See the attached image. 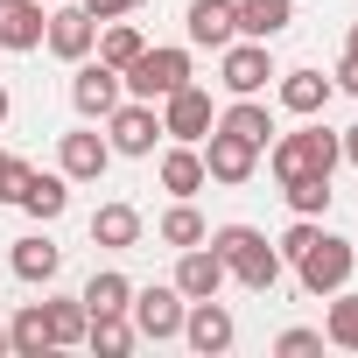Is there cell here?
Instances as JSON below:
<instances>
[{"instance_id": "13", "label": "cell", "mask_w": 358, "mask_h": 358, "mask_svg": "<svg viewBox=\"0 0 358 358\" xmlns=\"http://www.w3.org/2000/svg\"><path fill=\"white\" fill-rule=\"evenodd\" d=\"M190 43H204V50H225L232 36H239V8L232 0H190Z\"/></svg>"}, {"instance_id": "39", "label": "cell", "mask_w": 358, "mask_h": 358, "mask_svg": "<svg viewBox=\"0 0 358 358\" xmlns=\"http://www.w3.org/2000/svg\"><path fill=\"white\" fill-rule=\"evenodd\" d=\"M0 351H8V330H0Z\"/></svg>"}, {"instance_id": "4", "label": "cell", "mask_w": 358, "mask_h": 358, "mask_svg": "<svg viewBox=\"0 0 358 358\" xmlns=\"http://www.w3.org/2000/svg\"><path fill=\"white\" fill-rule=\"evenodd\" d=\"M295 274H302V288H309V295H337V288L351 281V246H344V239H330V232H316V239L295 253Z\"/></svg>"}, {"instance_id": "8", "label": "cell", "mask_w": 358, "mask_h": 358, "mask_svg": "<svg viewBox=\"0 0 358 358\" xmlns=\"http://www.w3.org/2000/svg\"><path fill=\"white\" fill-rule=\"evenodd\" d=\"M120 92H127V85H120L113 64H85V71L71 78V106H78L85 120H106V113L120 106Z\"/></svg>"}, {"instance_id": "24", "label": "cell", "mask_w": 358, "mask_h": 358, "mask_svg": "<svg viewBox=\"0 0 358 358\" xmlns=\"http://www.w3.org/2000/svg\"><path fill=\"white\" fill-rule=\"evenodd\" d=\"M92 239H99V246H134V239H141V211H134V204H99Z\"/></svg>"}, {"instance_id": "17", "label": "cell", "mask_w": 358, "mask_h": 358, "mask_svg": "<svg viewBox=\"0 0 358 358\" xmlns=\"http://www.w3.org/2000/svg\"><path fill=\"white\" fill-rule=\"evenodd\" d=\"M204 183H211V176H204V155H197L190 141L162 155V190H176V197H197Z\"/></svg>"}, {"instance_id": "31", "label": "cell", "mask_w": 358, "mask_h": 358, "mask_svg": "<svg viewBox=\"0 0 358 358\" xmlns=\"http://www.w3.org/2000/svg\"><path fill=\"white\" fill-rule=\"evenodd\" d=\"M330 344H344V351H358V295H344V302H330Z\"/></svg>"}, {"instance_id": "26", "label": "cell", "mask_w": 358, "mask_h": 358, "mask_svg": "<svg viewBox=\"0 0 358 358\" xmlns=\"http://www.w3.org/2000/svg\"><path fill=\"white\" fill-rule=\"evenodd\" d=\"M225 134H239V141H253V148H267V134H274V120H267V106H253V99H239L225 120H218Z\"/></svg>"}, {"instance_id": "30", "label": "cell", "mask_w": 358, "mask_h": 358, "mask_svg": "<svg viewBox=\"0 0 358 358\" xmlns=\"http://www.w3.org/2000/svg\"><path fill=\"white\" fill-rule=\"evenodd\" d=\"M162 239H169V246H204V218L190 211V197H183V204H176V211L162 218Z\"/></svg>"}, {"instance_id": "1", "label": "cell", "mask_w": 358, "mask_h": 358, "mask_svg": "<svg viewBox=\"0 0 358 358\" xmlns=\"http://www.w3.org/2000/svg\"><path fill=\"white\" fill-rule=\"evenodd\" d=\"M211 253L225 260V274H239L246 288H274L281 281V253L267 246V232H253V225H225V232H211Z\"/></svg>"}, {"instance_id": "18", "label": "cell", "mask_w": 358, "mask_h": 358, "mask_svg": "<svg viewBox=\"0 0 358 358\" xmlns=\"http://www.w3.org/2000/svg\"><path fill=\"white\" fill-rule=\"evenodd\" d=\"M8 351H22V358H43V351H57V337H50V309H43V302H29V309L8 323Z\"/></svg>"}, {"instance_id": "6", "label": "cell", "mask_w": 358, "mask_h": 358, "mask_svg": "<svg viewBox=\"0 0 358 358\" xmlns=\"http://www.w3.org/2000/svg\"><path fill=\"white\" fill-rule=\"evenodd\" d=\"M183 337H190V351H204V358L232 351V309H225L218 295L190 302V309H183Z\"/></svg>"}, {"instance_id": "11", "label": "cell", "mask_w": 358, "mask_h": 358, "mask_svg": "<svg viewBox=\"0 0 358 358\" xmlns=\"http://www.w3.org/2000/svg\"><path fill=\"white\" fill-rule=\"evenodd\" d=\"M106 120H113V155H148V148H155V134H162V120H155V106H148V99L113 106Z\"/></svg>"}, {"instance_id": "36", "label": "cell", "mask_w": 358, "mask_h": 358, "mask_svg": "<svg viewBox=\"0 0 358 358\" xmlns=\"http://www.w3.org/2000/svg\"><path fill=\"white\" fill-rule=\"evenodd\" d=\"M337 155H344V162H358V127H351V134L337 141Z\"/></svg>"}, {"instance_id": "2", "label": "cell", "mask_w": 358, "mask_h": 358, "mask_svg": "<svg viewBox=\"0 0 358 358\" xmlns=\"http://www.w3.org/2000/svg\"><path fill=\"white\" fill-rule=\"evenodd\" d=\"M120 85L155 106V99H169L176 85H190V57H183V50H141V57L120 71Z\"/></svg>"}, {"instance_id": "9", "label": "cell", "mask_w": 358, "mask_h": 358, "mask_svg": "<svg viewBox=\"0 0 358 358\" xmlns=\"http://www.w3.org/2000/svg\"><path fill=\"white\" fill-rule=\"evenodd\" d=\"M253 162H260V148L253 141H239V134H211V148H204V176H211V183H246V176H253Z\"/></svg>"}, {"instance_id": "19", "label": "cell", "mask_w": 358, "mask_h": 358, "mask_svg": "<svg viewBox=\"0 0 358 358\" xmlns=\"http://www.w3.org/2000/svg\"><path fill=\"white\" fill-rule=\"evenodd\" d=\"M232 8H239V29L253 43H267V36H281L295 22V0H232Z\"/></svg>"}, {"instance_id": "23", "label": "cell", "mask_w": 358, "mask_h": 358, "mask_svg": "<svg viewBox=\"0 0 358 358\" xmlns=\"http://www.w3.org/2000/svg\"><path fill=\"white\" fill-rule=\"evenodd\" d=\"M78 302H85V309H92V316H120V309H127V302H134V281H127V274H113V267H106V274H92V281H85V295H78Z\"/></svg>"}, {"instance_id": "35", "label": "cell", "mask_w": 358, "mask_h": 358, "mask_svg": "<svg viewBox=\"0 0 358 358\" xmlns=\"http://www.w3.org/2000/svg\"><path fill=\"white\" fill-rule=\"evenodd\" d=\"M337 85H344V92H358V57H344V71H337Z\"/></svg>"}, {"instance_id": "37", "label": "cell", "mask_w": 358, "mask_h": 358, "mask_svg": "<svg viewBox=\"0 0 358 358\" xmlns=\"http://www.w3.org/2000/svg\"><path fill=\"white\" fill-rule=\"evenodd\" d=\"M0 120H8V92H0Z\"/></svg>"}, {"instance_id": "34", "label": "cell", "mask_w": 358, "mask_h": 358, "mask_svg": "<svg viewBox=\"0 0 358 358\" xmlns=\"http://www.w3.org/2000/svg\"><path fill=\"white\" fill-rule=\"evenodd\" d=\"M134 8H141V0H85L92 22H120V15H134Z\"/></svg>"}, {"instance_id": "3", "label": "cell", "mask_w": 358, "mask_h": 358, "mask_svg": "<svg viewBox=\"0 0 358 358\" xmlns=\"http://www.w3.org/2000/svg\"><path fill=\"white\" fill-rule=\"evenodd\" d=\"M330 169H337V141L323 127H302V134L274 141V176L281 183H295V176H330Z\"/></svg>"}, {"instance_id": "28", "label": "cell", "mask_w": 358, "mask_h": 358, "mask_svg": "<svg viewBox=\"0 0 358 358\" xmlns=\"http://www.w3.org/2000/svg\"><path fill=\"white\" fill-rule=\"evenodd\" d=\"M281 190H288L295 218H316V211H330V176H295V183H281Z\"/></svg>"}, {"instance_id": "20", "label": "cell", "mask_w": 358, "mask_h": 358, "mask_svg": "<svg viewBox=\"0 0 358 358\" xmlns=\"http://www.w3.org/2000/svg\"><path fill=\"white\" fill-rule=\"evenodd\" d=\"M64 204H71V190H64V176H36V169H29V183H22V211L50 225V218H64Z\"/></svg>"}, {"instance_id": "21", "label": "cell", "mask_w": 358, "mask_h": 358, "mask_svg": "<svg viewBox=\"0 0 358 358\" xmlns=\"http://www.w3.org/2000/svg\"><path fill=\"white\" fill-rule=\"evenodd\" d=\"M281 106L288 113H323L330 106V78L323 71H288L281 78Z\"/></svg>"}, {"instance_id": "27", "label": "cell", "mask_w": 358, "mask_h": 358, "mask_svg": "<svg viewBox=\"0 0 358 358\" xmlns=\"http://www.w3.org/2000/svg\"><path fill=\"white\" fill-rule=\"evenodd\" d=\"M141 50H148V43H141V29H127V22H113V29L99 36V64H113V71H127Z\"/></svg>"}, {"instance_id": "14", "label": "cell", "mask_w": 358, "mask_h": 358, "mask_svg": "<svg viewBox=\"0 0 358 358\" xmlns=\"http://www.w3.org/2000/svg\"><path fill=\"white\" fill-rule=\"evenodd\" d=\"M176 288H183V302H204L225 288V260L204 253V246H183V260H176Z\"/></svg>"}, {"instance_id": "15", "label": "cell", "mask_w": 358, "mask_h": 358, "mask_svg": "<svg viewBox=\"0 0 358 358\" xmlns=\"http://www.w3.org/2000/svg\"><path fill=\"white\" fill-rule=\"evenodd\" d=\"M50 29L43 0H0V50H36Z\"/></svg>"}, {"instance_id": "7", "label": "cell", "mask_w": 358, "mask_h": 358, "mask_svg": "<svg viewBox=\"0 0 358 358\" xmlns=\"http://www.w3.org/2000/svg\"><path fill=\"white\" fill-rule=\"evenodd\" d=\"M162 134H176V141H204V134H211V92L176 85V92L162 99Z\"/></svg>"}, {"instance_id": "16", "label": "cell", "mask_w": 358, "mask_h": 358, "mask_svg": "<svg viewBox=\"0 0 358 358\" xmlns=\"http://www.w3.org/2000/svg\"><path fill=\"white\" fill-rule=\"evenodd\" d=\"M64 176L71 183H99L106 176V162H113V141H99V134H64Z\"/></svg>"}, {"instance_id": "10", "label": "cell", "mask_w": 358, "mask_h": 358, "mask_svg": "<svg viewBox=\"0 0 358 358\" xmlns=\"http://www.w3.org/2000/svg\"><path fill=\"white\" fill-rule=\"evenodd\" d=\"M43 43H50L57 57L85 64V57H92V43H99V22H92L85 8H57V15H50V29H43Z\"/></svg>"}, {"instance_id": "25", "label": "cell", "mask_w": 358, "mask_h": 358, "mask_svg": "<svg viewBox=\"0 0 358 358\" xmlns=\"http://www.w3.org/2000/svg\"><path fill=\"white\" fill-rule=\"evenodd\" d=\"M85 337H92L99 358H127V351H134V323H127V309H120V316H92Z\"/></svg>"}, {"instance_id": "12", "label": "cell", "mask_w": 358, "mask_h": 358, "mask_svg": "<svg viewBox=\"0 0 358 358\" xmlns=\"http://www.w3.org/2000/svg\"><path fill=\"white\" fill-rule=\"evenodd\" d=\"M267 78H274V64H267V43H225V92L253 99Z\"/></svg>"}, {"instance_id": "32", "label": "cell", "mask_w": 358, "mask_h": 358, "mask_svg": "<svg viewBox=\"0 0 358 358\" xmlns=\"http://www.w3.org/2000/svg\"><path fill=\"white\" fill-rule=\"evenodd\" d=\"M22 183H29V162H15L0 148V204H22Z\"/></svg>"}, {"instance_id": "33", "label": "cell", "mask_w": 358, "mask_h": 358, "mask_svg": "<svg viewBox=\"0 0 358 358\" xmlns=\"http://www.w3.org/2000/svg\"><path fill=\"white\" fill-rule=\"evenodd\" d=\"M281 358H302V351H323V330H281V344H274Z\"/></svg>"}, {"instance_id": "5", "label": "cell", "mask_w": 358, "mask_h": 358, "mask_svg": "<svg viewBox=\"0 0 358 358\" xmlns=\"http://www.w3.org/2000/svg\"><path fill=\"white\" fill-rule=\"evenodd\" d=\"M127 309L141 337H183V288H134Z\"/></svg>"}, {"instance_id": "38", "label": "cell", "mask_w": 358, "mask_h": 358, "mask_svg": "<svg viewBox=\"0 0 358 358\" xmlns=\"http://www.w3.org/2000/svg\"><path fill=\"white\" fill-rule=\"evenodd\" d=\"M351 57H358V29H351Z\"/></svg>"}, {"instance_id": "29", "label": "cell", "mask_w": 358, "mask_h": 358, "mask_svg": "<svg viewBox=\"0 0 358 358\" xmlns=\"http://www.w3.org/2000/svg\"><path fill=\"white\" fill-rule=\"evenodd\" d=\"M85 330H92V309L85 302H50V337L57 344H78Z\"/></svg>"}, {"instance_id": "22", "label": "cell", "mask_w": 358, "mask_h": 358, "mask_svg": "<svg viewBox=\"0 0 358 358\" xmlns=\"http://www.w3.org/2000/svg\"><path fill=\"white\" fill-rule=\"evenodd\" d=\"M57 267H64V246H50L43 232L36 239H15V274L22 281H57Z\"/></svg>"}]
</instances>
